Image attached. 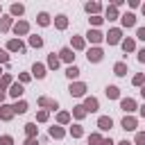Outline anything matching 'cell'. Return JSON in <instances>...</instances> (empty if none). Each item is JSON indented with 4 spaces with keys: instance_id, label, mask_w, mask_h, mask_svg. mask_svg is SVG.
Instances as JSON below:
<instances>
[{
    "instance_id": "1",
    "label": "cell",
    "mask_w": 145,
    "mask_h": 145,
    "mask_svg": "<svg viewBox=\"0 0 145 145\" xmlns=\"http://www.w3.org/2000/svg\"><path fill=\"white\" fill-rule=\"evenodd\" d=\"M100 59H102V50H97V48H95V50H91V52H88V61H100Z\"/></svg>"
},
{
    "instance_id": "2",
    "label": "cell",
    "mask_w": 145,
    "mask_h": 145,
    "mask_svg": "<svg viewBox=\"0 0 145 145\" xmlns=\"http://www.w3.org/2000/svg\"><path fill=\"white\" fill-rule=\"evenodd\" d=\"M84 91H86L84 84H72V86H70V93H72V95H82Z\"/></svg>"
},
{
    "instance_id": "3",
    "label": "cell",
    "mask_w": 145,
    "mask_h": 145,
    "mask_svg": "<svg viewBox=\"0 0 145 145\" xmlns=\"http://www.w3.org/2000/svg\"><path fill=\"white\" fill-rule=\"evenodd\" d=\"M106 39H109V43H118V41H120V32H118V29H111Z\"/></svg>"
},
{
    "instance_id": "4",
    "label": "cell",
    "mask_w": 145,
    "mask_h": 145,
    "mask_svg": "<svg viewBox=\"0 0 145 145\" xmlns=\"http://www.w3.org/2000/svg\"><path fill=\"white\" fill-rule=\"evenodd\" d=\"M84 109H88V111H97V100H95V97H88Z\"/></svg>"
},
{
    "instance_id": "5",
    "label": "cell",
    "mask_w": 145,
    "mask_h": 145,
    "mask_svg": "<svg viewBox=\"0 0 145 145\" xmlns=\"http://www.w3.org/2000/svg\"><path fill=\"white\" fill-rule=\"evenodd\" d=\"M122 109H125V111H134V109H136L134 100H122Z\"/></svg>"
},
{
    "instance_id": "6",
    "label": "cell",
    "mask_w": 145,
    "mask_h": 145,
    "mask_svg": "<svg viewBox=\"0 0 145 145\" xmlns=\"http://www.w3.org/2000/svg\"><path fill=\"white\" fill-rule=\"evenodd\" d=\"M122 127H125V129H134V127H136V120H134V118H125V120H122Z\"/></svg>"
},
{
    "instance_id": "7",
    "label": "cell",
    "mask_w": 145,
    "mask_h": 145,
    "mask_svg": "<svg viewBox=\"0 0 145 145\" xmlns=\"http://www.w3.org/2000/svg\"><path fill=\"white\" fill-rule=\"evenodd\" d=\"M61 59H63V61H72V52H70L68 48H63V50H61Z\"/></svg>"
},
{
    "instance_id": "8",
    "label": "cell",
    "mask_w": 145,
    "mask_h": 145,
    "mask_svg": "<svg viewBox=\"0 0 145 145\" xmlns=\"http://www.w3.org/2000/svg\"><path fill=\"white\" fill-rule=\"evenodd\" d=\"M97 125H100V129H109L111 127V118H100Z\"/></svg>"
},
{
    "instance_id": "9",
    "label": "cell",
    "mask_w": 145,
    "mask_h": 145,
    "mask_svg": "<svg viewBox=\"0 0 145 145\" xmlns=\"http://www.w3.org/2000/svg\"><path fill=\"white\" fill-rule=\"evenodd\" d=\"M122 25H127V27H131V25H134V16H131V14H127V16H122Z\"/></svg>"
},
{
    "instance_id": "10",
    "label": "cell",
    "mask_w": 145,
    "mask_h": 145,
    "mask_svg": "<svg viewBox=\"0 0 145 145\" xmlns=\"http://www.w3.org/2000/svg\"><path fill=\"white\" fill-rule=\"evenodd\" d=\"M9 50H23V43L20 41H9Z\"/></svg>"
},
{
    "instance_id": "11",
    "label": "cell",
    "mask_w": 145,
    "mask_h": 145,
    "mask_svg": "<svg viewBox=\"0 0 145 145\" xmlns=\"http://www.w3.org/2000/svg\"><path fill=\"white\" fill-rule=\"evenodd\" d=\"M41 104H43V106H52V109H57V102H52V100H48V97H41Z\"/></svg>"
},
{
    "instance_id": "12",
    "label": "cell",
    "mask_w": 145,
    "mask_h": 145,
    "mask_svg": "<svg viewBox=\"0 0 145 145\" xmlns=\"http://www.w3.org/2000/svg\"><path fill=\"white\" fill-rule=\"evenodd\" d=\"M0 116H2L5 120H9V118H11V106H2V113H0Z\"/></svg>"
},
{
    "instance_id": "13",
    "label": "cell",
    "mask_w": 145,
    "mask_h": 145,
    "mask_svg": "<svg viewBox=\"0 0 145 145\" xmlns=\"http://www.w3.org/2000/svg\"><path fill=\"white\" fill-rule=\"evenodd\" d=\"M50 136H54V138H61V136H63V131H61L59 127H52V129H50Z\"/></svg>"
},
{
    "instance_id": "14",
    "label": "cell",
    "mask_w": 145,
    "mask_h": 145,
    "mask_svg": "<svg viewBox=\"0 0 145 145\" xmlns=\"http://www.w3.org/2000/svg\"><path fill=\"white\" fill-rule=\"evenodd\" d=\"M23 32H27V23H18L16 25V34H23Z\"/></svg>"
},
{
    "instance_id": "15",
    "label": "cell",
    "mask_w": 145,
    "mask_h": 145,
    "mask_svg": "<svg viewBox=\"0 0 145 145\" xmlns=\"http://www.w3.org/2000/svg\"><path fill=\"white\" fill-rule=\"evenodd\" d=\"M88 39H91V41H95V43H97V41H100V39H102V34H100V32H88Z\"/></svg>"
},
{
    "instance_id": "16",
    "label": "cell",
    "mask_w": 145,
    "mask_h": 145,
    "mask_svg": "<svg viewBox=\"0 0 145 145\" xmlns=\"http://www.w3.org/2000/svg\"><path fill=\"white\" fill-rule=\"evenodd\" d=\"M29 43H32L34 48H41V45H43V41H41L39 36H32V39H29Z\"/></svg>"
},
{
    "instance_id": "17",
    "label": "cell",
    "mask_w": 145,
    "mask_h": 145,
    "mask_svg": "<svg viewBox=\"0 0 145 145\" xmlns=\"http://www.w3.org/2000/svg\"><path fill=\"white\" fill-rule=\"evenodd\" d=\"M34 75H36V77H43V75H45V72H43V66H41V63H36V66H34Z\"/></svg>"
},
{
    "instance_id": "18",
    "label": "cell",
    "mask_w": 145,
    "mask_h": 145,
    "mask_svg": "<svg viewBox=\"0 0 145 145\" xmlns=\"http://www.w3.org/2000/svg\"><path fill=\"white\" fill-rule=\"evenodd\" d=\"M66 75H68V77H77V75H79V70H77L75 66H70V68L66 70Z\"/></svg>"
},
{
    "instance_id": "19",
    "label": "cell",
    "mask_w": 145,
    "mask_h": 145,
    "mask_svg": "<svg viewBox=\"0 0 145 145\" xmlns=\"http://www.w3.org/2000/svg\"><path fill=\"white\" fill-rule=\"evenodd\" d=\"M106 95H109V97H118V88H116V86H109V88H106Z\"/></svg>"
},
{
    "instance_id": "20",
    "label": "cell",
    "mask_w": 145,
    "mask_h": 145,
    "mask_svg": "<svg viewBox=\"0 0 145 145\" xmlns=\"http://www.w3.org/2000/svg\"><path fill=\"white\" fill-rule=\"evenodd\" d=\"M14 111H18V113H23V111H27V104H25V102H18V104L14 106Z\"/></svg>"
},
{
    "instance_id": "21",
    "label": "cell",
    "mask_w": 145,
    "mask_h": 145,
    "mask_svg": "<svg viewBox=\"0 0 145 145\" xmlns=\"http://www.w3.org/2000/svg\"><path fill=\"white\" fill-rule=\"evenodd\" d=\"M39 23H41V25H48V23H50L48 14H39Z\"/></svg>"
},
{
    "instance_id": "22",
    "label": "cell",
    "mask_w": 145,
    "mask_h": 145,
    "mask_svg": "<svg viewBox=\"0 0 145 145\" xmlns=\"http://www.w3.org/2000/svg\"><path fill=\"white\" fill-rule=\"evenodd\" d=\"M57 27H66V16H57Z\"/></svg>"
},
{
    "instance_id": "23",
    "label": "cell",
    "mask_w": 145,
    "mask_h": 145,
    "mask_svg": "<svg viewBox=\"0 0 145 145\" xmlns=\"http://www.w3.org/2000/svg\"><path fill=\"white\" fill-rule=\"evenodd\" d=\"M125 63H116V75H125Z\"/></svg>"
},
{
    "instance_id": "24",
    "label": "cell",
    "mask_w": 145,
    "mask_h": 145,
    "mask_svg": "<svg viewBox=\"0 0 145 145\" xmlns=\"http://www.w3.org/2000/svg\"><path fill=\"white\" fill-rule=\"evenodd\" d=\"M20 93H23V88H20L18 84H14V86H11V95H16V97H18Z\"/></svg>"
},
{
    "instance_id": "25",
    "label": "cell",
    "mask_w": 145,
    "mask_h": 145,
    "mask_svg": "<svg viewBox=\"0 0 145 145\" xmlns=\"http://www.w3.org/2000/svg\"><path fill=\"white\" fill-rule=\"evenodd\" d=\"M0 145H11V136H2L0 138Z\"/></svg>"
},
{
    "instance_id": "26",
    "label": "cell",
    "mask_w": 145,
    "mask_h": 145,
    "mask_svg": "<svg viewBox=\"0 0 145 145\" xmlns=\"http://www.w3.org/2000/svg\"><path fill=\"white\" fill-rule=\"evenodd\" d=\"M11 14H23V7H20V5H14V7H11Z\"/></svg>"
},
{
    "instance_id": "27",
    "label": "cell",
    "mask_w": 145,
    "mask_h": 145,
    "mask_svg": "<svg viewBox=\"0 0 145 145\" xmlns=\"http://www.w3.org/2000/svg\"><path fill=\"white\" fill-rule=\"evenodd\" d=\"M122 48H125V50H134V41H125Z\"/></svg>"
},
{
    "instance_id": "28",
    "label": "cell",
    "mask_w": 145,
    "mask_h": 145,
    "mask_svg": "<svg viewBox=\"0 0 145 145\" xmlns=\"http://www.w3.org/2000/svg\"><path fill=\"white\" fill-rule=\"evenodd\" d=\"M136 143H138V145H145V134H138V136H136Z\"/></svg>"
},
{
    "instance_id": "29",
    "label": "cell",
    "mask_w": 145,
    "mask_h": 145,
    "mask_svg": "<svg viewBox=\"0 0 145 145\" xmlns=\"http://www.w3.org/2000/svg\"><path fill=\"white\" fill-rule=\"evenodd\" d=\"M9 27V18H2V23H0V29H7Z\"/></svg>"
},
{
    "instance_id": "30",
    "label": "cell",
    "mask_w": 145,
    "mask_h": 145,
    "mask_svg": "<svg viewBox=\"0 0 145 145\" xmlns=\"http://www.w3.org/2000/svg\"><path fill=\"white\" fill-rule=\"evenodd\" d=\"M57 63H59V61H57V57L52 54V57H50V66H52V68H57Z\"/></svg>"
},
{
    "instance_id": "31",
    "label": "cell",
    "mask_w": 145,
    "mask_h": 145,
    "mask_svg": "<svg viewBox=\"0 0 145 145\" xmlns=\"http://www.w3.org/2000/svg\"><path fill=\"white\" fill-rule=\"evenodd\" d=\"M34 131H36V127H34V125H27V134H29V136H34Z\"/></svg>"
},
{
    "instance_id": "32",
    "label": "cell",
    "mask_w": 145,
    "mask_h": 145,
    "mask_svg": "<svg viewBox=\"0 0 145 145\" xmlns=\"http://www.w3.org/2000/svg\"><path fill=\"white\" fill-rule=\"evenodd\" d=\"M72 136H82V127H72Z\"/></svg>"
},
{
    "instance_id": "33",
    "label": "cell",
    "mask_w": 145,
    "mask_h": 145,
    "mask_svg": "<svg viewBox=\"0 0 145 145\" xmlns=\"http://www.w3.org/2000/svg\"><path fill=\"white\" fill-rule=\"evenodd\" d=\"M134 84H143V75H136L134 77Z\"/></svg>"
},
{
    "instance_id": "34",
    "label": "cell",
    "mask_w": 145,
    "mask_h": 145,
    "mask_svg": "<svg viewBox=\"0 0 145 145\" xmlns=\"http://www.w3.org/2000/svg\"><path fill=\"white\" fill-rule=\"evenodd\" d=\"M75 113H77V118H82V116H84V106H77V111H75Z\"/></svg>"
},
{
    "instance_id": "35",
    "label": "cell",
    "mask_w": 145,
    "mask_h": 145,
    "mask_svg": "<svg viewBox=\"0 0 145 145\" xmlns=\"http://www.w3.org/2000/svg\"><path fill=\"white\" fill-rule=\"evenodd\" d=\"M138 39H143V41H145V27H140V29H138Z\"/></svg>"
},
{
    "instance_id": "36",
    "label": "cell",
    "mask_w": 145,
    "mask_h": 145,
    "mask_svg": "<svg viewBox=\"0 0 145 145\" xmlns=\"http://www.w3.org/2000/svg\"><path fill=\"white\" fill-rule=\"evenodd\" d=\"M138 59H140V61H145V50H140V52H138Z\"/></svg>"
},
{
    "instance_id": "37",
    "label": "cell",
    "mask_w": 145,
    "mask_h": 145,
    "mask_svg": "<svg viewBox=\"0 0 145 145\" xmlns=\"http://www.w3.org/2000/svg\"><path fill=\"white\" fill-rule=\"evenodd\" d=\"M0 61H7V54L5 52H0Z\"/></svg>"
},
{
    "instance_id": "38",
    "label": "cell",
    "mask_w": 145,
    "mask_h": 145,
    "mask_svg": "<svg viewBox=\"0 0 145 145\" xmlns=\"http://www.w3.org/2000/svg\"><path fill=\"white\" fill-rule=\"evenodd\" d=\"M27 145H36V140H34V138H29V140H27Z\"/></svg>"
},
{
    "instance_id": "39",
    "label": "cell",
    "mask_w": 145,
    "mask_h": 145,
    "mask_svg": "<svg viewBox=\"0 0 145 145\" xmlns=\"http://www.w3.org/2000/svg\"><path fill=\"white\" fill-rule=\"evenodd\" d=\"M102 145H113V143H111V140H104V143H102Z\"/></svg>"
},
{
    "instance_id": "40",
    "label": "cell",
    "mask_w": 145,
    "mask_h": 145,
    "mask_svg": "<svg viewBox=\"0 0 145 145\" xmlns=\"http://www.w3.org/2000/svg\"><path fill=\"white\" fill-rule=\"evenodd\" d=\"M120 145H131V143H127V140H122V143H120Z\"/></svg>"
},
{
    "instance_id": "41",
    "label": "cell",
    "mask_w": 145,
    "mask_h": 145,
    "mask_svg": "<svg viewBox=\"0 0 145 145\" xmlns=\"http://www.w3.org/2000/svg\"><path fill=\"white\" fill-rule=\"evenodd\" d=\"M2 95H5V93H2V88H0V100H2Z\"/></svg>"
},
{
    "instance_id": "42",
    "label": "cell",
    "mask_w": 145,
    "mask_h": 145,
    "mask_svg": "<svg viewBox=\"0 0 145 145\" xmlns=\"http://www.w3.org/2000/svg\"><path fill=\"white\" fill-rule=\"evenodd\" d=\"M143 116H145V106H143Z\"/></svg>"
},
{
    "instance_id": "43",
    "label": "cell",
    "mask_w": 145,
    "mask_h": 145,
    "mask_svg": "<svg viewBox=\"0 0 145 145\" xmlns=\"http://www.w3.org/2000/svg\"><path fill=\"white\" fill-rule=\"evenodd\" d=\"M143 95H145V88H143Z\"/></svg>"
}]
</instances>
